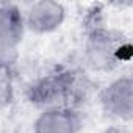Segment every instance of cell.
<instances>
[{
  "label": "cell",
  "instance_id": "cell-1",
  "mask_svg": "<svg viewBox=\"0 0 133 133\" xmlns=\"http://www.w3.org/2000/svg\"><path fill=\"white\" fill-rule=\"evenodd\" d=\"M130 42L117 30L94 25L83 41L82 61L89 74H110L130 59Z\"/></svg>",
  "mask_w": 133,
  "mask_h": 133
},
{
  "label": "cell",
  "instance_id": "cell-2",
  "mask_svg": "<svg viewBox=\"0 0 133 133\" xmlns=\"http://www.w3.org/2000/svg\"><path fill=\"white\" fill-rule=\"evenodd\" d=\"M96 99L113 121L128 124L133 117V78L130 74H119L97 89Z\"/></svg>",
  "mask_w": 133,
  "mask_h": 133
},
{
  "label": "cell",
  "instance_id": "cell-3",
  "mask_svg": "<svg viewBox=\"0 0 133 133\" xmlns=\"http://www.w3.org/2000/svg\"><path fill=\"white\" fill-rule=\"evenodd\" d=\"M28 103L36 108L66 105V69L47 71L33 77L24 89Z\"/></svg>",
  "mask_w": 133,
  "mask_h": 133
},
{
  "label": "cell",
  "instance_id": "cell-4",
  "mask_svg": "<svg viewBox=\"0 0 133 133\" xmlns=\"http://www.w3.org/2000/svg\"><path fill=\"white\" fill-rule=\"evenodd\" d=\"M22 14L27 33L38 36H45L58 31L68 19V10L64 3L55 0H38V2L27 3L25 6H22Z\"/></svg>",
  "mask_w": 133,
  "mask_h": 133
},
{
  "label": "cell",
  "instance_id": "cell-5",
  "mask_svg": "<svg viewBox=\"0 0 133 133\" xmlns=\"http://www.w3.org/2000/svg\"><path fill=\"white\" fill-rule=\"evenodd\" d=\"M83 128L82 110L69 105H55L38 111L31 133H80Z\"/></svg>",
  "mask_w": 133,
  "mask_h": 133
},
{
  "label": "cell",
  "instance_id": "cell-6",
  "mask_svg": "<svg viewBox=\"0 0 133 133\" xmlns=\"http://www.w3.org/2000/svg\"><path fill=\"white\" fill-rule=\"evenodd\" d=\"M97 94V86L85 69H66V105L82 110Z\"/></svg>",
  "mask_w": 133,
  "mask_h": 133
},
{
  "label": "cell",
  "instance_id": "cell-7",
  "mask_svg": "<svg viewBox=\"0 0 133 133\" xmlns=\"http://www.w3.org/2000/svg\"><path fill=\"white\" fill-rule=\"evenodd\" d=\"M16 99V86L11 72L0 71V113L13 105Z\"/></svg>",
  "mask_w": 133,
  "mask_h": 133
}]
</instances>
